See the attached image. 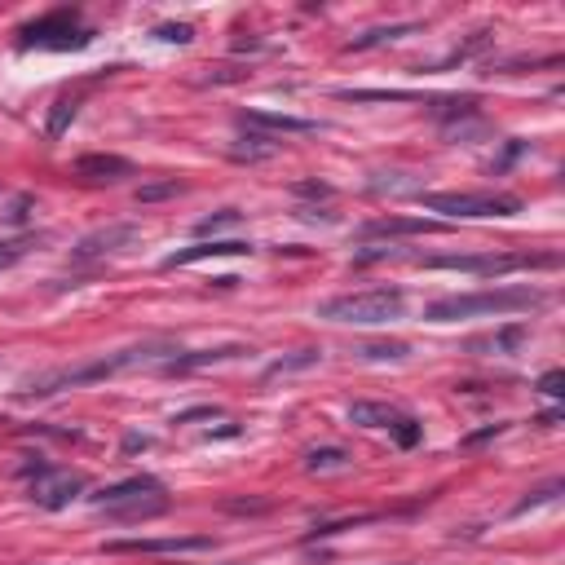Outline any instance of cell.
I'll return each mask as SVG.
<instances>
[{
  "label": "cell",
  "instance_id": "obj_1",
  "mask_svg": "<svg viewBox=\"0 0 565 565\" xmlns=\"http://www.w3.org/2000/svg\"><path fill=\"white\" fill-rule=\"evenodd\" d=\"M548 296L535 287H490V292H464V296H442L424 309L429 323H455V318H473V314H526L539 309Z\"/></svg>",
  "mask_w": 565,
  "mask_h": 565
},
{
  "label": "cell",
  "instance_id": "obj_2",
  "mask_svg": "<svg viewBox=\"0 0 565 565\" xmlns=\"http://www.w3.org/2000/svg\"><path fill=\"white\" fill-rule=\"evenodd\" d=\"M402 314H407V296L398 287H367V292H345L318 305V318H332V323H349V327H380Z\"/></svg>",
  "mask_w": 565,
  "mask_h": 565
},
{
  "label": "cell",
  "instance_id": "obj_3",
  "mask_svg": "<svg viewBox=\"0 0 565 565\" xmlns=\"http://www.w3.org/2000/svg\"><path fill=\"white\" fill-rule=\"evenodd\" d=\"M159 354H173V349H155V345H142V349H120L111 358H98V362H84V367H67V371H53V376L27 385L23 393L27 398H49V393H62V389H80V385H93V380H106V376H120L124 367H137V362H151Z\"/></svg>",
  "mask_w": 565,
  "mask_h": 565
},
{
  "label": "cell",
  "instance_id": "obj_4",
  "mask_svg": "<svg viewBox=\"0 0 565 565\" xmlns=\"http://www.w3.org/2000/svg\"><path fill=\"white\" fill-rule=\"evenodd\" d=\"M93 504H98V513L120 517V521H146V517L168 513V495L155 477H129L120 486H106L102 495H93Z\"/></svg>",
  "mask_w": 565,
  "mask_h": 565
},
{
  "label": "cell",
  "instance_id": "obj_5",
  "mask_svg": "<svg viewBox=\"0 0 565 565\" xmlns=\"http://www.w3.org/2000/svg\"><path fill=\"white\" fill-rule=\"evenodd\" d=\"M420 204L442 217H513L521 212L517 195H420Z\"/></svg>",
  "mask_w": 565,
  "mask_h": 565
},
{
  "label": "cell",
  "instance_id": "obj_6",
  "mask_svg": "<svg viewBox=\"0 0 565 565\" xmlns=\"http://www.w3.org/2000/svg\"><path fill=\"white\" fill-rule=\"evenodd\" d=\"M89 40H93V31H84L76 23V14L58 9V14H49V18H40V23L23 27L18 49H84Z\"/></svg>",
  "mask_w": 565,
  "mask_h": 565
},
{
  "label": "cell",
  "instance_id": "obj_7",
  "mask_svg": "<svg viewBox=\"0 0 565 565\" xmlns=\"http://www.w3.org/2000/svg\"><path fill=\"white\" fill-rule=\"evenodd\" d=\"M23 477H31V499H36L40 508H49V513L67 508L71 499L84 490L80 473H71V468H53V464H27Z\"/></svg>",
  "mask_w": 565,
  "mask_h": 565
},
{
  "label": "cell",
  "instance_id": "obj_8",
  "mask_svg": "<svg viewBox=\"0 0 565 565\" xmlns=\"http://www.w3.org/2000/svg\"><path fill=\"white\" fill-rule=\"evenodd\" d=\"M424 270H464V274H482V279H495V274H513V270H552L557 257H429L420 261Z\"/></svg>",
  "mask_w": 565,
  "mask_h": 565
},
{
  "label": "cell",
  "instance_id": "obj_9",
  "mask_svg": "<svg viewBox=\"0 0 565 565\" xmlns=\"http://www.w3.org/2000/svg\"><path fill=\"white\" fill-rule=\"evenodd\" d=\"M137 234H142V230H137L133 221H124V226H106V230H98V234H84L80 248H76V261H98V257H111V252L129 248Z\"/></svg>",
  "mask_w": 565,
  "mask_h": 565
},
{
  "label": "cell",
  "instance_id": "obj_10",
  "mask_svg": "<svg viewBox=\"0 0 565 565\" xmlns=\"http://www.w3.org/2000/svg\"><path fill=\"white\" fill-rule=\"evenodd\" d=\"M212 548L208 535H173V539H111L106 552H204Z\"/></svg>",
  "mask_w": 565,
  "mask_h": 565
},
{
  "label": "cell",
  "instance_id": "obj_11",
  "mask_svg": "<svg viewBox=\"0 0 565 565\" xmlns=\"http://www.w3.org/2000/svg\"><path fill=\"white\" fill-rule=\"evenodd\" d=\"M71 173L84 177V181H106V186H115V181L133 177L137 168L124 155H80L76 164H71Z\"/></svg>",
  "mask_w": 565,
  "mask_h": 565
},
{
  "label": "cell",
  "instance_id": "obj_12",
  "mask_svg": "<svg viewBox=\"0 0 565 565\" xmlns=\"http://www.w3.org/2000/svg\"><path fill=\"white\" fill-rule=\"evenodd\" d=\"M243 252H252V243H243V239H212V243H195V248L168 252V257H164V270H177V265H195V261H208V257H243Z\"/></svg>",
  "mask_w": 565,
  "mask_h": 565
},
{
  "label": "cell",
  "instance_id": "obj_13",
  "mask_svg": "<svg viewBox=\"0 0 565 565\" xmlns=\"http://www.w3.org/2000/svg\"><path fill=\"white\" fill-rule=\"evenodd\" d=\"M433 230H442V226L424 217H380L362 226V239H402V234H433Z\"/></svg>",
  "mask_w": 565,
  "mask_h": 565
},
{
  "label": "cell",
  "instance_id": "obj_14",
  "mask_svg": "<svg viewBox=\"0 0 565 565\" xmlns=\"http://www.w3.org/2000/svg\"><path fill=\"white\" fill-rule=\"evenodd\" d=\"M248 354L243 345H226V349H199V354H173L164 358L159 367L168 371V376H186V371H199V367H212V362H226V358H239Z\"/></svg>",
  "mask_w": 565,
  "mask_h": 565
},
{
  "label": "cell",
  "instance_id": "obj_15",
  "mask_svg": "<svg viewBox=\"0 0 565 565\" xmlns=\"http://www.w3.org/2000/svg\"><path fill=\"white\" fill-rule=\"evenodd\" d=\"M243 129H270V133H314V120H296V115H274V111H243Z\"/></svg>",
  "mask_w": 565,
  "mask_h": 565
},
{
  "label": "cell",
  "instance_id": "obj_16",
  "mask_svg": "<svg viewBox=\"0 0 565 565\" xmlns=\"http://www.w3.org/2000/svg\"><path fill=\"white\" fill-rule=\"evenodd\" d=\"M398 420L402 411L389 407V402H354L349 407V424H362V429H393Z\"/></svg>",
  "mask_w": 565,
  "mask_h": 565
},
{
  "label": "cell",
  "instance_id": "obj_17",
  "mask_svg": "<svg viewBox=\"0 0 565 565\" xmlns=\"http://www.w3.org/2000/svg\"><path fill=\"white\" fill-rule=\"evenodd\" d=\"M526 336H530V327L513 323V327H504V332H495V336H473V340H468V349H473V354H477V349H486V354H513Z\"/></svg>",
  "mask_w": 565,
  "mask_h": 565
},
{
  "label": "cell",
  "instance_id": "obj_18",
  "mask_svg": "<svg viewBox=\"0 0 565 565\" xmlns=\"http://www.w3.org/2000/svg\"><path fill=\"white\" fill-rule=\"evenodd\" d=\"M354 455L345 451V446H314V451L305 455V468L309 473H336V468H349Z\"/></svg>",
  "mask_w": 565,
  "mask_h": 565
},
{
  "label": "cell",
  "instance_id": "obj_19",
  "mask_svg": "<svg viewBox=\"0 0 565 565\" xmlns=\"http://www.w3.org/2000/svg\"><path fill=\"white\" fill-rule=\"evenodd\" d=\"M407 354H411L407 340H380V345H362L358 349L362 362H398V358H407Z\"/></svg>",
  "mask_w": 565,
  "mask_h": 565
},
{
  "label": "cell",
  "instance_id": "obj_20",
  "mask_svg": "<svg viewBox=\"0 0 565 565\" xmlns=\"http://www.w3.org/2000/svg\"><path fill=\"white\" fill-rule=\"evenodd\" d=\"M27 248H31V234H18V239H0V270H9V265L23 261Z\"/></svg>",
  "mask_w": 565,
  "mask_h": 565
},
{
  "label": "cell",
  "instance_id": "obj_21",
  "mask_svg": "<svg viewBox=\"0 0 565 565\" xmlns=\"http://www.w3.org/2000/svg\"><path fill=\"white\" fill-rule=\"evenodd\" d=\"M76 98H62L58 106H53V115H49V137H62V133H67V124L71 120H76Z\"/></svg>",
  "mask_w": 565,
  "mask_h": 565
},
{
  "label": "cell",
  "instance_id": "obj_22",
  "mask_svg": "<svg viewBox=\"0 0 565 565\" xmlns=\"http://www.w3.org/2000/svg\"><path fill=\"white\" fill-rule=\"evenodd\" d=\"M155 36L168 40V45H190V40H195V27H190V23H159Z\"/></svg>",
  "mask_w": 565,
  "mask_h": 565
},
{
  "label": "cell",
  "instance_id": "obj_23",
  "mask_svg": "<svg viewBox=\"0 0 565 565\" xmlns=\"http://www.w3.org/2000/svg\"><path fill=\"white\" fill-rule=\"evenodd\" d=\"M239 221H243V212L239 208H226V212H217V217L199 221V234H217V230H226V226H239Z\"/></svg>",
  "mask_w": 565,
  "mask_h": 565
},
{
  "label": "cell",
  "instance_id": "obj_24",
  "mask_svg": "<svg viewBox=\"0 0 565 565\" xmlns=\"http://www.w3.org/2000/svg\"><path fill=\"white\" fill-rule=\"evenodd\" d=\"M393 437H398V446H415V442H420V437H424V429H420V424H415L411 420V415H402V420L398 424H393V429H389Z\"/></svg>",
  "mask_w": 565,
  "mask_h": 565
},
{
  "label": "cell",
  "instance_id": "obj_25",
  "mask_svg": "<svg viewBox=\"0 0 565 565\" xmlns=\"http://www.w3.org/2000/svg\"><path fill=\"white\" fill-rule=\"evenodd\" d=\"M309 362H318V349H305L301 358H283L270 367V376H279V371H296V367H309Z\"/></svg>",
  "mask_w": 565,
  "mask_h": 565
},
{
  "label": "cell",
  "instance_id": "obj_26",
  "mask_svg": "<svg viewBox=\"0 0 565 565\" xmlns=\"http://www.w3.org/2000/svg\"><path fill=\"white\" fill-rule=\"evenodd\" d=\"M539 393H548V398H565V371H548V376L539 380Z\"/></svg>",
  "mask_w": 565,
  "mask_h": 565
},
{
  "label": "cell",
  "instance_id": "obj_27",
  "mask_svg": "<svg viewBox=\"0 0 565 565\" xmlns=\"http://www.w3.org/2000/svg\"><path fill=\"white\" fill-rule=\"evenodd\" d=\"M164 195H177V181H164V186H146V190H137V199H142V204H151V199H164Z\"/></svg>",
  "mask_w": 565,
  "mask_h": 565
},
{
  "label": "cell",
  "instance_id": "obj_28",
  "mask_svg": "<svg viewBox=\"0 0 565 565\" xmlns=\"http://www.w3.org/2000/svg\"><path fill=\"white\" fill-rule=\"evenodd\" d=\"M217 415V407H195V411H181L173 424H190V420H212Z\"/></svg>",
  "mask_w": 565,
  "mask_h": 565
}]
</instances>
